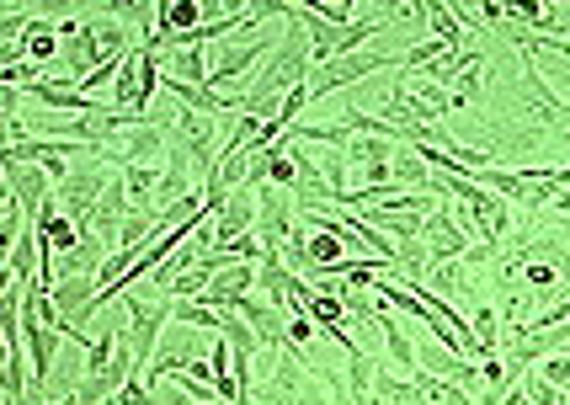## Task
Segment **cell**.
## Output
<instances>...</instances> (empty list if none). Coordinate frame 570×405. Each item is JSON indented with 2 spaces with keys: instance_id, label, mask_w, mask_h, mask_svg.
<instances>
[{
  "instance_id": "cell-15",
  "label": "cell",
  "mask_w": 570,
  "mask_h": 405,
  "mask_svg": "<svg viewBox=\"0 0 570 405\" xmlns=\"http://www.w3.org/2000/svg\"><path fill=\"white\" fill-rule=\"evenodd\" d=\"M38 230L33 224H22V235H16V246H11V257H5V267H11V277L16 283H33L38 277Z\"/></svg>"
},
{
  "instance_id": "cell-21",
  "label": "cell",
  "mask_w": 570,
  "mask_h": 405,
  "mask_svg": "<svg viewBox=\"0 0 570 405\" xmlns=\"http://www.w3.org/2000/svg\"><path fill=\"white\" fill-rule=\"evenodd\" d=\"M246 16H251V22H288L294 5H288V0H246Z\"/></svg>"
},
{
  "instance_id": "cell-9",
  "label": "cell",
  "mask_w": 570,
  "mask_h": 405,
  "mask_svg": "<svg viewBox=\"0 0 570 405\" xmlns=\"http://www.w3.org/2000/svg\"><path fill=\"white\" fill-rule=\"evenodd\" d=\"M374 352L368 347H347V374L336 384V401H368V384H374Z\"/></svg>"
},
{
  "instance_id": "cell-8",
  "label": "cell",
  "mask_w": 570,
  "mask_h": 405,
  "mask_svg": "<svg viewBox=\"0 0 570 405\" xmlns=\"http://www.w3.org/2000/svg\"><path fill=\"white\" fill-rule=\"evenodd\" d=\"M235 293H256V262H230V267H213L208 288H203L197 299H208V304H230Z\"/></svg>"
},
{
  "instance_id": "cell-14",
  "label": "cell",
  "mask_w": 570,
  "mask_h": 405,
  "mask_svg": "<svg viewBox=\"0 0 570 405\" xmlns=\"http://www.w3.org/2000/svg\"><path fill=\"white\" fill-rule=\"evenodd\" d=\"M22 43H27V60H33V65L49 69V60H60V32H54V22H43V16H27Z\"/></svg>"
},
{
  "instance_id": "cell-7",
  "label": "cell",
  "mask_w": 570,
  "mask_h": 405,
  "mask_svg": "<svg viewBox=\"0 0 570 405\" xmlns=\"http://www.w3.org/2000/svg\"><path fill=\"white\" fill-rule=\"evenodd\" d=\"M102 54H107V49H102V38H96V22H91V11H86V16H80V32L60 43V60H64V69H69V80H80V75L96 65Z\"/></svg>"
},
{
  "instance_id": "cell-18",
  "label": "cell",
  "mask_w": 570,
  "mask_h": 405,
  "mask_svg": "<svg viewBox=\"0 0 570 405\" xmlns=\"http://www.w3.org/2000/svg\"><path fill=\"white\" fill-rule=\"evenodd\" d=\"M128 49H133V43H128ZM128 49H113V54H102L96 65L80 75V91H91V96H96L102 86H113V80H118V69H124V60H128Z\"/></svg>"
},
{
  "instance_id": "cell-6",
  "label": "cell",
  "mask_w": 570,
  "mask_h": 405,
  "mask_svg": "<svg viewBox=\"0 0 570 405\" xmlns=\"http://www.w3.org/2000/svg\"><path fill=\"white\" fill-rule=\"evenodd\" d=\"M230 310L256 331V347H261V352H272V347L288 341V315H283L277 304H261V299H251V293H235Z\"/></svg>"
},
{
  "instance_id": "cell-11",
  "label": "cell",
  "mask_w": 570,
  "mask_h": 405,
  "mask_svg": "<svg viewBox=\"0 0 570 405\" xmlns=\"http://www.w3.org/2000/svg\"><path fill=\"white\" fill-rule=\"evenodd\" d=\"M160 91V54L133 43V113H150V96Z\"/></svg>"
},
{
  "instance_id": "cell-22",
  "label": "cell",
  "mask_w": 570,
  "mask_h": 405,
  "mask_svg": "<svg viewBox=\"0 0 570 405\" xmlns=\"http://www.w3.org/2000/svg\"><path fill=\"white\" fill-rule=\"evenodd\" d=\"M566 352H544V357H539V379H544V384H555V390H566Z\"/></svg>"
},
{
  "instance_id": "cell-12",
  "label": "cell",
  "mask_w": 570,
  "mask_h": 405,
  "mask_svg": "<svg viewBox=\"0 0 570 405\" xmlns=\"http://www.w3.org/2000/svg\"><path fill=\"white\" fill-rule=\"evenodd\" d=\"M160 80H208V49H160Z\"/></svg>"
},
{
  "instance_id": "cell-19",
  "label": "cell",
  "mask_w": 570,
  "mask_h": 405,
  "mask_svg": "<svg viewBox=\"0 0 570 405\" xmlns=\"http://www.w3.org/2000/svg\"><path fill=\"white\" fill-rule=\"evenodd\" d=\"M27 16H43V22H60V16H80L86 0H16Z\"/></svg>"
},
{
  "instance_id": "cell-5",
  "label": "cell",
  "mask_w": 570,
  "mask_h": 405,
  "mask_svg": "<svg viewBox=\"0 0 570 405\" xmlns=\"http://www.w3.org/2000/svg\"><path fill=\"white\" fill-rule=\"evenodd\" d=\"M22 96L43 102L49 113H102V102L80 91V80H54V75H38L33 86H22Z\"/></svg>"
},
{
  "instance_id": "cell-16",
  "label": "cell",
  "mask_w": 570,
  "mask_h": 405,
  "mask_svg": "<svg viewBox=\"0 0 570 405\" xmlns=\"http://www.w3.org/2000/svg\"><path fill=\"white\" fill-rule=\"evenodd\" d=\"M128 187V208H150L155 213V182H160V166H118Z\"/></svg>"
},
{
  "instance_id": "cell-10",
  "label": "cell",
  "mask_w": 570,
  "mask_h": 405,
  "mask_svg": "<svg viewBox=\"0 0 570 405\" xmlns=\"http://www.w3.org/2000/svg\"><path fill=\"white\" fill-rule=\"evenodd\" d=\"M374 331H379V341L389 347V363H394L400 374H416V347L405 341L400 321L389 315V304H379V310H374Z\"/></svg>"
},
{
  "instance_id": "cell-24",
  "label": "cell",
  "mask_w": 570,
  "mask_h": 405,
  "mask_svg": "<svg viewBox=\"0 0 570 405\" xmlns=\"http://www.w3.org/2000/svg\"><path fill=\"white\" fill-rule=\"evenodd\" d=\"M86 5H91V0H86ZM96 5H102V0H96Z\"/></svg>"
},
{
  "instance_id": "cell-17",
  "label": "cell",
  "mask_w": 570,
  "mask_h": 405,
  "mask_svg": "<svg viewBox=\"0 0 570 405\" xmlns=\"http://www.w3.org/2000/svg\"><path fill=\"white\" fill-rule=\"evenodd\" d=\"M102 16L139 22V43H150V38H155V0H102Z\"/></svg>"
},
{
  "instance_id": "cell-3",
  "label": "cell",
  "mask_w": 570,
  "mask_h": 405,
  "mask_svg": "<svg viewBox=\"0 0 570 405\" xmlns=\"http://www.w3.org/2000/svg\"><path fill=\"white\" fill-rule=\"evenodd\" d=\"M305 379H315V363L305 357V347L283 341V347H272V374H267V384L256 395L261 401H305L310 395Z\"/></svg>"
},
{
  "instance_id": "cell-2",
  "label": "cell",
  "mask_w": 570,
  "mask_h": 405,
  "mask_svg": "<svg viewBox=\"0 0 570 405\" xmlns=\"http://www.w3.org/2000/svg\"><path fill=\"white\" fill-rule=\"evenodd\" d=\"M107 177H113V166H107L102 155H80V160H69V171L54 182V203H60V213L86 219L91 203H96V193L107 187Z\"/></svg>"
},
{
  "instance_id": "cell-20",
  "label": "cell",
  "mask_w": 570,
  "mask_h": 405,
  "mask_svg": "<svg viewBox=\"0 0 570 405\" xmlns=\"http://www.w3.org/2000/svg\"><path fill=\"white\" fill-rule=\"evenodd\" d=\"M22 224H27V213L11 203L5 213H0V267H5V257H11V246H16V235H22Z\"/></svg>"
},
{
  "instance_id": "cell-1",
  "label": "cell",
  "mask_w": 570,
  "mask_h": 405,
  "mask_svg": "<svg viewBox=\"0 0 570 405\" xmlns=\"http://www.w3.org/2000/svg\"><path fill=\"white\" fill-rule=\"evenodd\" d=\"M394 65H400V49H352V54H331V60L310 65L305 91H310V102H320V96L352 91V86H363V80H374V75H384V69H394Z\"/></svg>"
},
{
  "instance_id": "cell-23",
  "label": "cell",
  "mask_w": 570,
  "mask_h": 405,
  "mask_svg": "<svg viewBox=\"0 0 570 405\" xmlns=\"http://www.w3.org/2000/svg\"><path fill=\"white\" fill-rule=\"evenodd\" d=\"M0 113H11V118H22V86H11V80H0Z\"/></svg>"
},
{
  "instance_id": "cell-13",
  "label": "cell",
  "mask_w": 570,
  "mask_h": 405,
  "mask_svg": "<svg viewBox=\"0 0 570 405\" xmlns=\"http://www.w3.org/2000/svg\"><path fill=\"white\" fill-rule=\"evenodd\" d=\"M480 80H485V54H480V49H464V60H458L453 80H448V96H453V102L464 107V102H475Z\"/></svg>"
},
{
  "instance_id": "cell-4",
  "label": "cell",
  "mask_w": 570,
  "mask_h": 405,
  "mask_svg": "<svg viewBox=\"0 0 570 405\" xmlns=\"http://www.w3.org/2000/svg\"><path fill=\"white\" fill-rule=\"evenodd\" d=\"M0 177H5V193L16 198V208H22L27 219L38 213V203L49 198V187H54L38 160H0Z\"/></svg>"
}]
</instances>
